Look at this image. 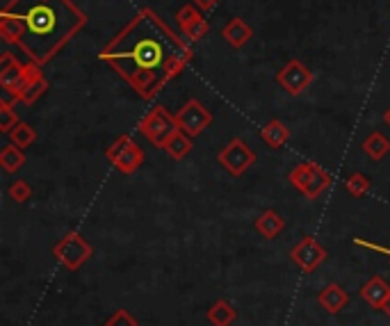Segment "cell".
I'll return each instance as SVG.
<instances>
[{"label":"cell","instance_id":"29","mask_svg":"<svg viewBox=\"0 0 390 326\" xmlns=\"http://www.w3.org/2000/svg\"><path fill=\"white\" fill-rule=\"evenodd\" d=\"M384 124H386V126L390 128V107H388V110L384 112Z\"/></svg>","mask_w":390,"mask_h":326},{"label":"cell","instance_id":"13","mask_svg":"<svg viewBox=\"0 0 390 326\" xmlns=\"http://www.w3.org/2000/svg\"><path fill=\"white\" fill-rule=\"evenodd\" d=\"M388 297H390V283L384 276H372L361 288V299L367 303V306H372L374 310H381L384 303L388 301Z\"/></svg>","mask_w":390,"mask_h":326},{"label":"cell","instance_id":"17","mask_svg":"<svg viewBox=\"0 0 390 326\" xmlns=\"http://www.w3.org/2000/svg\"><path fill=\"white\" fill-rule=\"evenodd\" d=\"M260 137H263V142L269 148H281L290 139V130L281 119H272V121H267L260 128Z\"/></svg>","mask_w":390,"mask_h":326},{"label":"cell","instance_id":"3","mask_svg":"<svg viewBox=\"0 0 390 326\" xmlns=\"http://www.w3.org/2000/svg\"><path fill=\"white\" fill-rule=\"evenodd\" d=\"M288 180L310 201L320 199L322 192L329 190V185L333 183L331 173L324 171L318 162H301L288 173Z\"/></svg>","mask_w":390,"mask_h":326},{"label":"cell","instance_id":"12","mask_svg":"<svg viewBox=\"0 0 390 326\" xmlns=\"http://www.w3.org/2000/svg\"><path fill=\"white\" fill-rule=\"evenodd\" d=\"M176 21H178L180 35L185 37L190 43L201 41L210 32V26H208V21L203 18V12H199V9L194 5L180 7L176 12Z\"/></svg>","mask_w":390,"mask_h":326},{"label":"cell","instance_id":"23","mask_svg":"<svg viewBox=\"0 0 390 326\" xmlns=\"http://www.w3.org/2000/svg\"><path fill=\"white\" fill-rule=\"evenodd\" d=\"M18 124V114L14 110V103L9 101H0V133L3 135H9V130Z\"/></svg>","mask_w":390,"mask_h":326},{"label":"cell","instance_id":"9","mask_svg":"<svg viewBox=\"0 0 390 326\" xmlns=\"http://www.w3.org/2000/svg\"><path fill=\"white\" fill-rule=\"evenodd\" d=\"M178 130H183L190 137H199L205 128L212 124V112L199 99H190L180 110L173 114Z\"/></svg>","mask_w":390,"mask_h":326},{"label":"cell","instance_id":"24","mask_svg":"<svg viewBox=\"0 0 390 326\" xmlns=\"http://www.w3.org/2000/svg\"><path fill=\"white\" fill-rule=\"evenodd\" d=\"M345 190L350 192L352 197H356V199H359V197H365L367 190H370V178H367L365 173H359V171H356V173H352V176L345 180Z\"/></svg>","mask_w":390,"mask_h":326},{"label":"cell","instance_id":"26","mask_svg":"<svg viewBox=\"0 0 390 326\" xmlns=\"http://www.w3.org/2000/svg\"><path fill=\"white\" fill-rule=\"evenodd\" d=\"M9 199L16 201V203H26L32 197V188L28 185V180H14L12 185L7 188Z\"/></svg>","mask_w":390,"mask_h":326},{"label":"cell","instance_id":"30","mask_svg":"<svg viewBox=\"0 0 390 326\" xmlns=\"http://www.w3.org/2000/svg\"><path fill=\"white\" fill-rule=\"evenodd\" d=\"M381 310H384V313L388 315V317H390V297H388V301L384 303V308H381Z\"/></svg>","mask_w":390,"mask_h":326},{"label":"cell","instance_id":"25","mask_svg":"<svg viewBox=\"0 0 390 326\" xmlns=\"http://www.w3.org/2000/svg\"><path fill=\"white\" fill-rule=\"evenodd\" d=\"M48 92V80L46 78H41L39 82H35V85H30L28 89L21 94V103H26V105H32V103H37L43 94Z\"/></svg>","mask_w":390,"mask_h":326},{"label":"cell","instance_id":"21","mask_svg":"<svg viewBox=\"0 0 390 326\" xmlns=\"http://www.w3.org/2000/svg\"><path fill=\"white\" fill-rule=\"evenodd\" d=\"M23 165H26V153H23V148L21 146L9 144V146H5L3 151H0V167H3L7 173L18 171Z\"/></svg>","mask_w":390,"mask_h":326},{"label":"cell","instance_id":"16","mask_svg":"<svg viewBox=\"0 0 390 326\" xmlns=\"http://www.w3.org/2000/svg\"><path fill=\"white\" fill-rule=\"evenodd\" d=\"M254 226H256V231L265 237V240H274V237H278L281 231L286 228V222H283V217H281L276 210H265L256 219Z\"/></svg>","mask_w":390,"mask_h":326},{"label":"cell","instance_id":"11","mask_svg":"<svg viewBox=\"0 0 390 326\" xmlns=\"http://www.w3.org/2000/svg\"><path fill=\"white\" fill-rule=\"evenodd\" d=\"M290 260L295 263L301 271H306V274H310V271H315L324 260H327V249H324L315 237H303V240L292 246L290 251Z\"/></svg>","mask_w":390,"mask_h":326},{"label":"cell","instance_id":"1","mask_svg":"<svg viewBox=\"0 0 390 326\" xmlns=\"http://www.w3.org/2000/svg\"><path fill=\"white\" fill-rule=\"evenodd\" d=\"M99 58L137 92L139 99L153 101L171 80L185 73L194 48L156 9L144 7L105 43Z\"/></svg>","mask_w":390,"mask_h":326},{"label":"cell","instance_id":"8","mask_svg":"<svg viewBox=\"0 0 390 326\" xmlns=\"http://www.w3.org/2000/svg\"><path fill=\"white\" fill-rule=\"evenodd\" d=\"M217 162L231 173V176H242V173H247L249 169H251V165H256V153L254 148L249 146L244 139L240 137H233L229 144H226L220 156H217Z\"/></svg>","mask_w":390,"mask_h":326},{"label":"cell","instance_id":"2","mask_svg":"<svg viewBox=\"0 0 390 326\" xmlns=\"http://www.w3.org/2000/svg\"><path fill=\"white\" fill-rule=\"evenodd\" d=\"M85 23L87 16L73 0H7L0 9V39L43 67Z\"/></svg>","mask_w":390,"mask_h":326},{"label":"cell","instance_id":"19","mask_svg":"<svg viewBox=\"0 0 390 326\" xmlns=\"http://www.w3.org/2000/svg\"><path fill=\"white\" fill-rule=\"evenodd\" d=\"M363 151L367 158L372 160H384L388 153H390V139L379 133V130H374V133H370L365 139H363Z\"/></svg>","mask_w":390,"mask_h":326},{"label":"cell","instance_id":"6","mask_svg":"<svg viewBox=\"0 0 390 326\" xmlns=\"http://www.w3.org/2000/svg\"><path fill=\"white\" fill-rule=\"evenodd\" d=\"M53 256L67 267L69 271H78L87 260L94 256V246L85 240L80 233H67L62 240L53 246Z\"/></svg>","mask_w":390,"mask_h":326},{"label":"cell","instance_id":"4","mask_svg":"<svg viewBox=\"0 0 390 326\" xmlns=\"http://www.w3.org/2000/svg\"><path fill=\"white\" fill-rule=\"evenodd\" d=\"M105 158L112 162L117 171L133 176V173L144 165V151L133 137L119 135L114 142L105 148Z\"/></svg>","mask_w":390,"mask_h":326},{"label":"cell","instance_id":"18","mask_svg":"<svg viewBox=\"0 0 390 326\" xmlns=\"http://www.w3.org/2000/svg\"><path fill=\"white\" fill-rule=\"evenodd\" d=\"M192 148H194V144H192V137L190 135H185L183 130H176L167 142H165V146H162V151L171 158V160H183V158H188L190 153H192Z\"/></svg>","mask_w":390,"mask_h":326},{"label":"cell","instance_id":"14","mask_svg":"<svg viewBox=\"0 0 390 326\" xmlns=\"http://www.w3.org/2000/svg\"><path fill=\"white\" fill-rule=\"evenodd\" d=\"M222 37L226 39V43H229V46H233V48H244L247 43L251 41L254 30H251V26H249L244 18L235 16V18H231L229 23L222 28Z\"/></svg>","mask_w":390,"mask_h":326},{"label":"cell","instance_id":"15","mask_svg":"<svg viewBox=\"0 0 390 326\" xmlns=\"http://www.w3.org/2000/svg\"><path fill=\"white\" fill-rule=\"evenodd\" d=\"M318 303L327 313L335 315V313H340L347 306V303H350V295H347V292L338 283H329L318 295Z\"/></svg>","mask_w":390,"mask_h":326},{"label":"cell","instance_id":"10","mask_svg":"<svg viewBox=\"0 0 390 326\" xmlns=\"http://www.w3.org/2000/svg\"><path fill=\"white\" fill-rule=\"evenodd\" d=\"M315 80L313 71L301 60H290L276 73V82L283 87L290 96H301Z\"/></svg>","mask_w":390,"mask_h":326},{"label":"cell","instance_id":"27","mask_svg":"<svg viewBox=\"0 0 390 326\" xmlns=\"http://www.w3.org/2000/svg\"><path fill=\"white\" fill-rule=\"evenodd\" d=\"M105 326H139V322L128 310L119 308V310H114V315H110V320L105 322Z\"/></svg>","mask_w":390,"mask_h":326},{"label":"cell","instance_id":"28","mask_svg":"<svg viewBox=\"0 0 390 326\" xmlns=\"http://www.w3.org/2000/svg\"><path fill=\"white\" fill-rule=\"evenodd\" d=\"M217 3H220V0H192V5L199 9V12H212V9L217 7Z\"/></svg>","mask_w":390,"mask_h":326},{"label":"cell","instance_id":"5","mask_svg":"<svg viewBox=\"0 0 390 326\" xmlns=\"http://www.w3.org/2000/svg\"><path fill=\"white\" fill-rule=\"evenodd\" d=\"M0 87H3V99L9 103H18L21 94L26 92V64L18 62L14 53L5 50L0 55Z\"/></svg>","mask_w":390,"mask_h":326},{"label":"cell","instance_id":"22","mask_svg":"<svg viewBox=\"0 0 390 326\" xmlns=\"http://www.w3.org/2000/svg\"><path fill=\"white\" fill-rule=\"evenodd\" d=\"M9 142L21 148H28L37 142V130L26 121H18L12 130H9Z\"/></svg>","mask_w":390,"mask_h":326},{"label":"cell","instance_id":"20","mask_svg":"<svg viewBox=\"0 0 390 326\" xmlns=\"http://www.w3.org/2000/svg\"><path fill=\"white\" fill-rule=\"evenodd\" d=\"M235 317H237V310L226 299L215 301L208 310V322L212 326H231L235 322Z\"/></svg>","mask_w":390,"mask_h":326},{"label":"cell","instance_id":"7","mask_svg":"<svg viewBox=\"0 0 390 326\" xmlns=\"http://www.w3.org/2000/svg\"><path fill=\"white\" fill-rule=\"evenodd\" d=\"M178 126H176V119H173L171 112H167L165 105H156L142 121H139V133H142L151 144L162 148L165 146L167 139L176 133Z\"/></svg>","mask_w":390,"mask_h":326}]
</instances>
